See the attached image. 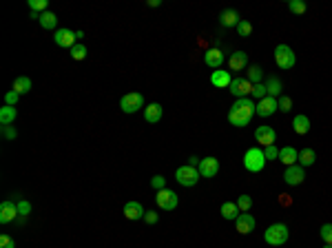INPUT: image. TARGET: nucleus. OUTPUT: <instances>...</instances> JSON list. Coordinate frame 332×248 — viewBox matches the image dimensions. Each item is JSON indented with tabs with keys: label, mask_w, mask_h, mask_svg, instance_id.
I'll return each instance as SVG.
<instances>
[{
	"label": "nucleus",
	"mask_w": 332,
	"mask_h": 248,
	"mask_svg": "<svg viewBox=\"0 0 332 248\" xmlns=\"http://www.w3.org/2000/svg\"><path fill=\"white\" fill-rule=\"evenodd\" d=\"M2 137H4V140H16L18 131L11 126V124H7V126H2Z\"/></svg>",
	"instance_id": "nucleus-39"
},
{
	"label": "nucleus",
	"mask_w": 332,
	"mask_h": 248,
	"mask_svg": "<svg viewBox=\"0 0 332 248\" xmlns=\"http://www.w3.org/2000/svg\"><path fill=\"white\" fill-rule=\"evenodd\" d=\"M49 4H47V0H29V9L31 11H36V13H45V11H49Z\"/></svg>",
	"instance_id": "nucleus-33"
},
{
	"label": "nucleus",
	"mask_w": 332,
	"mask_h": 248,
	"mask_svg": "<svg viewBox=\"0 0 332 248\" xmlns=\"http://www.w3.org/2000/svg\"><path fill=\"white\" fill-rule=\"evenodd\" d=\"M204 62H206L211 69H221V64H224V51L221 49H208L206 54H204Z\"/></svg>",
	"instance_id": "nucleus-18"
},
{
	"label": "nucleus",
	"mask_w": 332,
	"mask_h": 248,
	"mask_svg": "<svg viewBox=\"0 0 332 248\" xmlns=\"http://www.w3.org/2000/svg\"><path fill=\"white\" fill-rule=\"evenodd\" d=\"M279 109H281L283 113H288L292 109V100L288 98V95H281V98H279Z\"/></svg>",
	"instance_id": "nucleus-42"
},
{
	"label": "nucleus",
	"mask_w": 332,
	"mask_h": 248,
	"mask_svg": "<svg viewBox=\"0 0 332 248\" xmlns=\"http://www.w3.org/2000/svg\"><path fill=\"white\" fill-rule=\"evenodd\" d=\"M266 89H268V95L270 98H281V80L279 78H268V82H266Z\"/></svg>",
	"instance_id": "nucleus-29"
},
{
	"label": "nucleus",
	"mask_w": 332,
	"mask_h": 248,
	"mask_svg": "<svg viewBox=\"0 0 332 248\" xmlns=\"http://www.w3.org/2000/svg\"><path fill=\"white\" fill-rule=\"evenodd\" d=\"M29 213H31V204L20 199V202H18V215H29Z\"/></svg>",
	"instance_id": "nucleus-44"
},
{
	"label": "nucleus",
	"mask_w": 332,
	"mask_h": 248,
	"mask_svg": "<svg viewBox=\"0 0 332 248\" xmlns=\"http://www.w3.org/2000/svg\"><path fill=\"white\" fill-rule=\"evenodd\" d=\"M220 211H221V217H224V219H232V222L241 215V211L237 208V202H224Z\"/></svg>",
	"instance_id": "nucleus-25"
},
{
	"label": "nucleus",
	"mask_w": 332,
	"mask_h": 248,
	"mask_svg": "<svg viewBox=\"0 0 332 248\" xmlns=\"http://www.w3.org/2000/svg\"><path fill=\"white\" fill-rule=\"evenodd\" d=\"M324 248H332V246H330V244H326V246H324Z\"/></svg>",
	"instance_id": "nucleus-48"
},
{
	"label": "nucleus",
	"mask_w": 332,
	"mask_h": 248,
	"mask_svg": "<svg viewBox=\"0 0 332 248\" xmlns=\"http://www.w3.org/2000/svg\"><path fill=\"white\" fill-rule=\"evenodd\" d=\"M155 202H158V206L162 211H175L177 208V193H173L168 188H162L155 193Z\"/></svg>",
	"instance_id": "nucleus-7"
},
{
	"label": "nucleus",
	"mask_w": 332,
	"mask_h": 248,
	"mask_svg": "<svg viewBox=\"0 0 332 248\" xmlns=\"http://www.w3.org/2000/svg\"><path fill=\"white\" fill-rule=\"evenodd\" d=\"M264 155H266V160H277V157H279V149H277V146H266V149H264Z\"/></svg>",
	"instance_id": "nucleus-43"
},
{
	"label": "nucleus",
	"mask_w": 332,
	"mask_h": 248,
	"mask_svg": "<svg viewBox=\"0 0 332 248\" xmlns=\"http://www.w3.org/2000/svg\"><path fill=\"white\" fill-rule=\"evenodd\" d=\"M0 248H16V242H13V237L7 235V233H2V235H0Z\"/></svg>",
	"instance_id": "nucleus-38"
},
{
	"label": "nucleus",
	"mask_w": 332,
	"mask_h": 248,
	"mask_svg": "<svg viewBox=\"0 0 332 248\" xmlns=\"http://www.w3.org/2000/svg\"><path fill=\"white\" fill-rule=\"evenodd\" d=\"M253 87H255V84L248 82L246 78H232L228 91L235 95L237 100H239V98H248V95H253Z\"/></svg>",
	"instance_id": "nucleus-8"
},
{
	"label": "nucleus",
	"mask_w": 332,
	"mask_h": 248,
	"mask_svg": "<svg viewBox=\"0 0 332 248\" xmlns=\"http://www.w3.org/2000/svg\"><path fill=\"white\" fill-rule=\"evenodd\" d=\"M303 180H306V169H303L301 164L286 166V171H283V182L288 186H297V184H301Z\"/></svg>",
	"instance_id": "nucleus-10"
},
{
	"label": "nucleus",
	"mask_w": 332,
	"mask_h": 248,
	"mask_svg": "<svg viewBox=\"0 0 332 248\" xmlns=\"http://www.w3.org/2000/svg\"><path fill=\"white\" fill-rule=\"evenodd\" d=\"M315 160H317V153H315V149H310V146H306V149H301V151H299L297 164H301L303 169H306V166H312V164H315Z\"/></svg>",
	"instance_id": "nucleus-23"
},
{
	"label": "nucleus",
	"mask_w": 332,
	"mask_h": 248,
	"mask_svg": "<svg viewBox=\"0 0 332 248\" xmlns=\"http://www.w3.org/2000/svg\"><path fill=\"white\" fill-rule=\"evenodd\" d=\"M162 4V0H149V7H160Z\"/></svg>",
	"instance_id": "nucleus-47"
},
{
	"label": "nucleus",
	"mask_w": 332,
	"mask_h": 248,
	"mask_svg": "<svg viewBox=\"0 0 332 248\" xmlns=\"http://www.w3.org/2000/svg\"><path fill=\"white\" fill-rule=\"evenodd\" d=\"M235 228L241 235H248V233L255 231V217L250 215V213H241V215L235 219Z\"/></svg>",
	"instance_id": "nucleus-16"
},
{
	"label": "nucleus",
	"mask_w": 332,
	"mask_h": 248,
	"mask_svg": "<svg viewBox=\"0 0 332 248\" xmlns=\"http://www.w3.org/2000/svg\"><path fill=\"white\" fill-rule=\"evenodd\" d=\"M262 78H264V71H262V66H257V64L248 66V75H246V80H248V82H253V84H259V82H262Z\"/></svg>",
	"instance_id": "nucleus-30"
},
{
	"label": "nucleus",
	"mask_w": 332,
	"mask_h": 248,
	"mask_svg": "<svg viewBox=\"0 0 332 248\" xmlns=\"http://www.w3.org/2000/svg\"><path fill=\"white\" fill-rule=\"evenodd\" d=\"M248 66V56L244 51H235V54L228 58V69L230 71H244Z\"/></svg>",
	"instance_id": "nucleus-20"
},
{
	"label": "nucleus",
	"mask_w": 332,
	"mask_h": 248,
	"mask_svg": "<svg viewBox=\"0 0 332 248\" xmlns=\"http://www.w3.org/2000/svg\"><path fill=\"white\" fill-rule=\"evenodd\" d=\"M120 109L124 113H137L140 109H144V98H142V93H137V91L124 93L120 100Z\"/></svg>",
	"instance_id": "nucleus-6"
},
{
	"label": "nucleus",
	"mask_w": 332,
	"mask_h": 248,
	"mask_svg": "<svg viewBox=\"0 0 332 248\" xmlns=\"http://www.w3.org/2000/svg\"><path fill=\"white\" fill-rule=\"evenodd\" d=\"M42 25V29H47V31H54L55 27H58V16H55L54 11H45V13H40V20H38Z\"/></svg>",
	"instance_id": "nucleus-26"
},
{
	"label": "nucleus",
	"mask_w": 332,
	"mask_h": 248,
	"mask_svg": "<svg viewBox=\"0 0 332 248\" xmlns=\"http://www.w3.org/2000/svg\"><path fill=\"white\" fill-rule=\"evenodd\" d=\"M275 62H277L279 69L288 71L297 64V56L288 45H277V49H275Z\"/></svg>",
	"instance_id": "nucleus-4"
},
{
	"label": "nucleus",
	"mask_w": 332,
	"mask_h": 248,
	"mask_svg": "<svg viewBox=\"0 0 332 248\" xmlns=\"http://www.w3.org/2000/svg\"><path fill=\"white\" fill-rule=\"evenodd\" d=\"M288 9H290L292 13H303L306 11V2H303V0H290V2H288Z\"/></svg>",
	"instance_id": "nucleus-37"
},
{
	"label": "nucleus",
	"mask_w": 332,
	"mask_h": 248,
	"mask_svg": "<svg viewBox=\"0 0 332 248\" xmlns=\"http://www.w3.org/2000/svg\"><path fill=\"white\" fill-rule=\"evenodd\" d=\"M16 118H18L16 107H9V104H4V107L0 109V124H2V126L13 124V122H16Z\"/></svg>",
	"instance_id": "nucleus-24"
},
{
	"label": "nucleus",
	"mask_w": 332,
	"mask_h": 248,
	"mask_svg": "<svg viewBox=\"0 0 332 248\" xmlns=\"http://www.w3.org/2000/svg\"><path fill=\"white\" fill-rule=\"evenodd\" d=\"M266 155H264V149H259V146H253V149H248L244 153V169L250 171V173H259V171H264L266 166Z\"/></svg>",
	"instance_id": "nucleus-2"
},
{
	"label": "nucleus",
	"mask_w": 332,
	"mask_h": 248,
	"mask_svg": "<svg viewBox=\"0 0 332 248\" xmlns=\"http://www.w3.org/2000/svg\"><path fill=\"white\" fill-rule=\"evenodd\" d=\"M253 98H257V102H259V100H264V98H268V89H266L264 82H259V84H255V87H253Z\"/></svg>",
	"instance_id": "nucleus-35"
},
{
	"label": "nucleus",
	"mask_w": 332,
	"mask_h": 248,
	"mask_svg": "<svg viewBox=\"0 0 332 248\" xmlns=\"http://www.w3.org/2000/svg\"><path fill=\"white\" fill-rule=\"evenodd\" d=\"M319 235H321V240H324L326 244L332 246V224H324L321 231H319Z\"/></svg>",
	"instance_id": "nucleus-36"
},
{
	"label": "nucleus",
	"mask_w": 332,
	"mask_h": 248,
	"mask_svg": "<svg viewBox=\"0 0 332 248\" xmlns=\"http://www.w3.org/2000/svg\"><path fill=\"white\" fill-rule=\"evenodd\" d=\"M253 116H255V102L250 98H239L228 109V122L232 124V126H237V128L246 126Z\"/></svg>",
	"instance_id": "nucleus-1"
},
{
	"label": "nucleus",
	"mask_w": 332,
	"mask_h": 248,
	"mask_svg": "<svg viewBox=\"0 0 332 248\" xmlns=\"http://www.w3.org/2000/svg\"><path fill=\"white\" fill-rule=\"evenodd\" d=\"M162 104L158 102H151L149 107H144V120L149 124H158L160 120H162Z\"/></svg>",
	"instance_id": "nucleus-19"
},
{
	"label": "nucleus",
	"mask_w": 332,
	"mask_h": 248,
	"mask_svg": "<svg viewBox=\"0 0 332 248\" xmlns=\"http://www.w3.org/2000/svg\"><path fill=\"white\" fill-rule=\"evenodd\" d=\"M18 98H20V93H16V91L11 89V91H7V93H4V104H9V107H16Z\"/></svg>",
	"instance_id": "nucleus-40"
},
{
	"label": "nucleus",
	"mask_w": 332,
	"mask_h": 248,
	"mask_svg": "<svg viewBox=\"0 0 332 248\" xmlns=\"http://www.w3.org/2000/svg\"><path fill=\"white\" fill-rule=\"evenodd\" d=\"M188 164H191V166H195V169H197V166H199V157L191 155V157H188Z\"/></svg>",
	"instance_id": "nucleus-46"
},
{
	"label": "nucleus",
	"mask_w": 332,
	"mask_h": 248,
	"mask_svg": "<svg viewBox=\"0 0 332 248\" xmlns=\"http://www.w3.org/2000/svg\"><path fill=\"white\" fill-rule=\"evenodd\" d=\"M255 140H257L264 149L266 146H273L275 142H277V131H275L273 126H268V124H262V126L255 131Z\"/></svg>",
	"instance_id": "nucleus-11"
},
{
	"label": "nucleus",
	"mask_w": 332,
	"mask_h": 248,
	"mask_svg": "<svg viewBox=\"0 0 332 248\" xmlns=\"http://www.w3.org/2000/svg\"><path fill=\"white\" fill-rule=\"evenodd\" d=\"M122 213H124L126 219H133V222H137V219H144V208H142L140 202H126L124 208H122Z\"/></svg>",
	"instance_id": "nucleus-17"
},
{
	"label": "nucleus",
	"mask_w": 332,
	"mask_h": 248,
	"mask_svg": "<svg viewBox=\"0 0 332 248\" xmlns=\"http://www.w3.org/2000/svg\"><path fill=\"white\" fill-rule=\"evenodd\" d=\"M230 82H232L230 71L217 69V71H213V73H211V84H213L215 89H228V87H230Z\"/></svg>",
	"instance_id": "nucleus-15"
},
{
	"label": "nucleus",
	"mask_w": 332,
	"mask_h": 248,
	"mask_svg": "<svg viewBox=\"0 0 332 248\" xmlns=\"http://www.w3.org/2000/svg\"><path fill=\"white\" fill-rule=\"evenodd\" d=\"M292 128H295L297 135H306V133L310 131V120H308V116H295Z\"/></svg>",
	"instance_id": "nucleus-27"
},
{
	"label": "nucleus",
	"mask_w": 332,
	"mask_h": 248,
	"mask_svg": "<svg viewBox=\"0 0 332 248\" xmlns=\"http://www.w3.org/2000/svg\"><path fill=\"white\" fill-rule=\"evenodd\" d=\"M158 219H160V215L155 211H146L144 213V222L146 224H158Z\"/></svg>",
	"instance_id": "nucleus-45"
},
{
	"label": "nucleus",
	"mask_w": 332,
	"mask_h": 248,
	"mask_svg": "<svg viewBox=\"0 0 332 248\" xmlns=\"http://www.w3.org/2000/svg\"><path fill=\"white\" fill-rule=\"evenodd\" d=\"M199 171L195 169V166L186 164V166H179L177 171H175V180H177L179 186H186V188H191V186H195L199 182Z\"/></svg>",
	"instance_id": "nucleus-5"
},
{
	"label": "nucleus",
	"mask_w": 332,
	"mask_h": 248,
	"mask_svg": "<svg viewBox=\"0 0 332 248\" xmlns=\"http://www.w3.org/2000/svg\"><path fill=\"white\" fill-rule=\"evenodd\" d=\"M54 40H55V45L62 47V49H71L78 38H75V31H71V29H55Z\"/></svg>",
	"instance_id": "nucleus-13"
},
{
	"label": "nucleus",
	"mask_w": 332,
	"mask_h": 248,
	"mask_svg": "<svg viewBox=\"0 0 332 248\" xmlns=\"http://www.w3.org/2000/svg\"><path fill=\"white\" fill-rule=\"evenodd\" d=\"M220 22H221V27H237L239 25V13L235 9H224L220 13Z\"/></svg>",
	"instance_id": "nucleus-22"
},
{
	"label": "nucleus",
	"mask_w": 332,
	"mask_h": 248,
	"mask_svg": "<svg viewBox=\"0 0 332 248\" xmlns=\"http://www.w3.org/2000/svg\"><path fill=\"white\" fill-rule=\"evenodd\" d=\"M250 206H253V197H250V195H239V197H237V208H239L241 213H248Z\"/></svg>",
	"instance_id": "nucleus-32"
},
{
	"label": "nucleus",
	"mask_w": 332,
	"mask_h": 248,
	"mask_svg": "<svg viewBox=\"0 0 332 248\" xmlns=\"http://www.w3.org/2000/svg\"><path fill=\"white\" fill-rule=\"evenodd\" d=\"M18 217V204H13L11 199H4L0 204V224H9Z\"/></svg>",
	"instance_id": "nucleus-14"
},
{
	"label": "nucleus",
	"mask_w": 332,
	"mask_h": 248,
	"mask_svg": "<svg viewBox=\"0 0 332 248\" xmlns=\"http://www.w3.org/2000/svg\"><path fill=\"white\" fill-rule=\"evenodd\" d=\"M151 186H153L155 190L166 188V178H162V175H155V178H151Z\"/></svg>",
	"instance_id": "nucleus-41"
},
{
	"label": "nucleus",
	"mask_w": 332,
	"mask_h": 248,
	"mask_svg": "<svg viewBox=\"0 0 332 248\" xmlns=\"http://www.w3.org/2000/svg\"><path fill=\"white\" fill-rule=\"evenodd\" d=\"M197 171L202 178H215L220 173V160L217 157H204V160H199Z\"/></svg>",
	"instance_id": "nucleus-12"
},
{
	"label": "nucleus",
	"mask_w": 332,
	"mask_h": 248,
	"mask_svg": "<svg viewBox=\"0 0 332 248\" xmlns=\"http://www.w3.org/2000/svg\"><path fill=\"white\" fill-rule=\"evenodd\" d=\"M13 91L16 93H29L31 91V78H27V75H18L16 80H13Z\"/></svg>",
	"instance_id": "nucleus-28"
},
{
	"label": "nucleus",
	"mask_w": 332,
	"mask_h": 248,
	"mask_svg": "<svg viewBox=\"0 0 332 248\" xmlns=\"http://www.w3.org/2000/svg\"><path fill=\"white\" fill-rule=\"evenodd\" d=\"M277 109H279V100L277 98H264V100H259L257 104H255V113H257L259 118H270V116H275L277 113Z\"/></svg>",
	"instance_id": "nucleus-9"
},
{
	"label": "nucleus",
	"mask_w": 332,
	"mask_h": 248,
	"mask_svg": "<svg viewBox=\"0 0 332 248\" xmlns=\"http://www.w3.org/2000/svg\"><path fill=\"white\" fill-rule=\"evenodd\" d=\"M69 51H71V58H73V60H84V58H87V47L80 45V42H75Z\"/></svg>",
	"instance_id": "nucleus-31"
},
{
	"label": "nucleus",
	"mask_w": 332,
	"mask_h": 248,
	"mask_svg": "<svg viewBox=\"0 0 332 248\" xmlns=\"http://www.w3.org/2000/svg\"><path fill=\"white\" fill-rule=\"evenodd\" d=\"M288 226L286 224H273V226H268L266 228V233H264V240H266V244H270V246H283L288 242Z\"/></svg>",
	"instance_id": "nucleus-3"
},
{
	"label": "nucleus",
	"mask_w": 332,
	"mask_h": 248,
	"mask_svg": "<svg viewBox=\"0 0 332 248\" xmlns=\"http://www.w3.org/2000/svg\"><path fill=\"white\" fill-rule=\"evenodd\" d=\"M297 149H292V146H283V149H279V162L281 164H286V166H292V164H297Z\"/></svg>",
	"instance_id": "nucleus-21"
},
{
	"label": "nucleus",
	"mask_w": 332,
	"mask_h": 248,
	"mask_svg": "<svg viewBox=\"0 0 332 248\" xmlns=\"http://www.w3.org/2000/svg\"><path fill=\"white\" fill-rule=\"evenodd\" d=\"M237 33H239L241 38H248L250 33H253V25H250L248 20H239V25H237Z\"/></svg>",
	"instance_id": "nucleus-34"
}]
</instances>
